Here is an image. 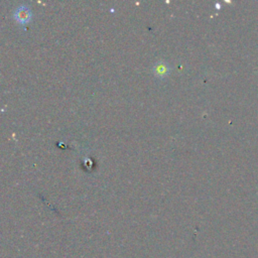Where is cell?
<instances>
[{"label": "cell", "mask_w": 258, "mask_h": 258, "mask_svg": "<svg viewBox=\"0 0 258 258\" xmlns=\"http://www.w3.org/2000/svg\"><path fill=\"white\" fill-rule=\"evenodd\" d=\"M152 72L157 77H159V78H164V77L170 74L171 68L169 66V64H166L164 62H159L153 66Z\"/></svg>", "instance_id": "cell-2"}, {"label": "cell", "mask_w": 258, "mask_h": 258, "mask_svg": "<svg viewBox=\"0 0 258 258\" xmlns=\"http://www.w3.org/2000/svg\"><path fill=\"white\" fill-rule=\"evenodd\" d=\"M32 15L31 9L25 5L18 6L15 11V18L16 19L17 22L21 24H25V23L30 22L32 19Z\"/></svg>", "instance_id": "cell-1"}]
</instances>
